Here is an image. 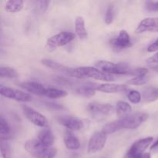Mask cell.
Here are the masks:
<instances>
[{
    "label": "cell",
    "instance_id": "cell-1",
    "mask_svg": "<svg viewBox=\"0 0 158 158\" xmlns=\"http://www.w3.org/2000/svg\"><path fill=\"white\" fill-rule=\"evenodd\" d=\"M97 69L110 75H125L133 77L146 76L148 69L144 67H133L126 63H115L106 60H99L96 63Z\"/></svg>",
    "mask_w": 158,
    "mask_h": 158
},
{
    "label": "cell",
    "instance_id": "cell-2",
    "mask_svg": "<svg viewBox=\"0 0 158 158\" xmlns=\"http://www.w3.org/2000/svg\"><path fill=\"white\" fill-rule=\"evenodd\" d=\"M148 115L145 113H135V114H130L123 118L108 123L103 127L102 131L108 135L122 129H137L140 125L143 124L148 120Z\"/></svg>",
    "mask_w": 158,
    "mask_h": 158
},
{
    "label": "cell",
    "instance_id": "cell-3",
    "mask_svg": "<svg viewBox=\"0 0 158 158\" xmlns=\"http://www.w3.org/2000/svg\"><path fill=\"white\" fill-rule=\"evenodd\" d=\"M69 77L78 79H94V80L105 82H110L114 80L113 75L105 73L97 68L92 67V66H80L75 69L73 68Z\"/></svg>",
    "mask_w": 158,
    "mask_h": 158
},
{
    "label": "cell",
    "instance_id": "cell-4",
    "mask_svg": "<svg viewBox=\"0 0 158 158\" xmlns=\"http://www.w3.org/2000/svg\"><path fill=\"white\" fill-rule=\"evenodd\" d=\"M24 148L31 156L35 158H54L57 154L56 148L45 146L38 139L27 140L25 143Z\"/></svg>",
    "mask_w": 158,
    "mask_h": 158
},
{
    "label": "cell",
    "instance_id": "cell-5",
    "mask_svg": "<svg viewBox=\"0 0 158 158\" xmlns=\"http://www.w3.org/2000/svg\"><path fill=\"white\" fill-rule=\"evenodd\" d=\"M75 39V34L72 32L63 31L60 33L49 37L46 41V48L49 51H52L60 46H66Z\"/></svg>",
    "mask_w": 158,
    "mask_h": 158
},
{
    "label": "cell",
    "instance_id": "cell-6",
    "mask_svg": "<svg viewBox=\"0 0 158 158\" xmlns=\"http://www.w3.org/2000/svg\"><path fill=\"white\" fill-rule=\"evenodd\" d=\"M153 140L154 138L152 137H145V138L137 140L131 145L123 158L140 157V156L144 154L145 151L149 148V146L153 142Z\"/></svg>",
    "mask_w": 158,
    "mask_h": 158
},
{
    "label": "cell",
    "instance_id": "cell-7",
    "mask_svg": "<svg viewBox=\"0 0 158 158\" xmlns=\"http://www.w3.org/2000/svg\"><path fill=\"white\" fill-rule=\"evenodd\" d=\"M22 110L25 117L35 126L43 128H47L49 127V122L46 117L30 106L23 105Z\"/></svg>",
    "mask_w": 158,
    "mask_h": 158
},
{
    "label": "cell",
    "instance_id": "cell-8",
    "mask_svg": "<svg viewBox=\"0 0 158 158\" xmlns=\"http://www.w3.org/2000/svg\"><path fill=\"white\" fill-rule=\"evenodd\" d=\"M107 135L103 131H97L89 138L87 146V153L94 154L99 152L104 148Z\"/></svg>",
    "mask_w": 158,
    "mask_h": 158
},
{
    "label": "cell",
    "instance_id": "cell-9",
    "mask_svg": "<svg viewBox=\"0 0 158 158\" xmlns=\"http://www.w3.org/2000/svg\"><path fill=\"white\" fill-rule=\"evenodd\" d=\"M87 110L95 118H103L111 115L114 111V107L109 103L94 102L88 104Z\"/></svg>",
    "mask_w": 158,
    "mask_h": 158
},
{
    "label": "cell",
    "instance_id": "cell-10",
    "mask_svg": "<svg viewBox=\"0 0 158 158\" xmlns=\"http://www.w3.org/2000/svg\"><path fill=\"white\" fill-rule=\"evenodd\" d=\"M0 94L6 98H9L19 102H30L32 99L29 94L24 92V91L4 86H0Z\"/></svg>",
    "mask_w": 158,
    "mask_h": 158
},
{
    "label": "cell",
    "instance_id": "cell-11",
    "mask_svg": "<svg viewBox=\"0 0 158 158\" xmlns=\"http://www.w3.org/2000/svg\"><path fill=\"white\" fill-rule=\"evenodd\" d=\"M110 44L114 50L120 51L130 48L133 43L128 32L124 29H122L119 32L118 35L116 38L110 40Z\"/></svg>",
    "mask_w": 158,
    "mask_h": 158
},
{
    "label": "cell",
    "instance_id": "cell-12",
    "mask_svg": "<svg viewBox=\"0 0 158 158\" xmlns=\"http://www.w3.org/2000/svg\"><path fill=\"white\" fill-rule=\"evenodd\" d=\"M56 121L62 126L73 131H80L84 127V123L80 119L72 116H59L56 117Z\"/></svg>",
    "mask_w": 158,
    "mask_h": 158
},
{
    "label": "cell",
    "instance_id": "cell-13",
    "mask_svg": "<svg viewBox=\"0 0 158 158\" xmlns=\"http://www.w3.org/2000/svg\"><path fill=\"white\" fill-rule=\"evenodd\" d=\"M135 32L138 34L144 32H158V18H145L139 23L135 29Z\"/></svg>",
    "mask_w": 158,
    "mask_h": 158
},
{
    "label": "cell",
    "instance_id": "cell-14",
    "mask_svg": "<svg viewBox=\"0 0 158 158\" xmlns=\"http://www.w3.org/2000/svg\"><path fill=\"white\" fill-rule=\"evenodd\" d=\"M94 89L100 92L106 93V94H118L127 91V86L123 84H116V83H93Z\"/></svg>",
    "mask_w": 158,
    "mask_h": 158
},
{
    "label": "cell",
    "instance_id": "cell-15",
    "mask_svg": "<svg viewBox=\"0 0 158 158\" xmlns=\"http://www.w3.org/2000/svg\"><path fill=\"white\" fill-rule=\"evenodd\" d=\"M19 86L27 92L40 97H45L47 89V87H45L41 83L34 81L23 82L19 83Z\"/></svg>",
    "mask_w": 158,
    "mask_h": 158
},
{
    "label": "cell",
    "instance_id": "cell-16",
    "mask_svg": "<svg viewBox=\"0 0 158 158\" xmlns=\"http://www.w3.org/2000/svg\"><path fill=\"white\" fill-rule=\"evenodd\" d=\"M38 140L45 146L48 148H52L55 141V137L52 131L49 128H43L39 132Z\"/></svg>",
    "mask_w": 158,
    "mask_h": 158
},
{
    "label": "cell",
    "instance_id": "cell-17",
    "mask_svg": "<svg viewBox=\"0 0 158 158\" xmlns=\"http://www.w3.org/2000/svg\"><path fill=\"white\" fill-rule=\"evenodd\" d=\"M41 62L46 67L55 69V70L59 71L60 73H63L66 74L68 76L70 75L71 70L73 69V68L67 67V66H64V65H62L61 63H58V62L53 61L52 60H49V59H43V60H42Z\"/></svg>",
    "mask_w": 158,
    "mask_h": 158
},
{
    "label": "cell",
    "instance_id": "cell-18",
    "mask_svg": "<svg viewBox=\"0 0 158 158\" xmlns=\"http://www.w3.org/2000/svg\"><path fill=\"white\" fill-rule=\"evenodd\" d=\"M63 140H64L65 146L67 149L71 150V151H77L80 149V142L79 139L69 131H66L65 133Z\"/></svg>",
    "mask_w": 158,
    "mask_h": 158
},
{
    "label": "cell",
    "instance_id": "cell-19",
    "mask_svg": "<svg viewBox=\"0 0 158 158\" xmlns=\"http://www.w3.org/2000/svg\"><path fill=\"white\" fill-rule=\"evenodd\" d=\"M158 100V87L148 86L142 91V100L145 103H151Z\"/></svg>",
    "mask_w": 158,
    "mask_h": 158
},
{
    "label": "cell",
    "instance_id": "cell-20",
    "mask_svg": "<svg viewBox=\"0 0 158 158\" xmlns=\"http://www.w3.org/2000/svg\"><path fill=\"white\" fill-rule=\"evenodd\" d=\"M76 94L83 97H92L95 95L96 89L93 86L92 83H83L75 89Z\"/></svg>",
    "mask_w": 158,
    "mask_h": 158
},
{
    "label": "cell",
    "instance_id": "cell-21",
    "mask_svg": "<svg viewBox=\"0 0 158 158\" xmlns=\"http://www.w3.org/2000/svg\"><path fill=\"white\" fill-rule=\"evenodd\" d=\"M12 138V130L3 116L0 117V139L7 141Z\"/></svg>",
    "mask_w": 158,
    "mask_h": 158
},
{
    "label": "cell",
    "instance_id": "cell-22",
    "mask_svg": "<svg viewBox=\"0 0 158 158\" xmlns=\"http://www.w3.org/2000/svg\"><path fill=\"white\" fill-rule=\"evenodd\" d=\"M75 32L80 40H86L88 32L85 27V22L83 17L77 16L75 20Z\"/></svg>",
    "mask_w": 158,
    "mask_h": 158
},
{
    "label": "cell",
    "instance_id": "cell-23",
    "mask_svg": "<svg viewBox=\"0 0 158 158\" xmlns=\"http://www.w3.org/2000/svg\"><path fill=\"white\" fill-rule=\"evenodd\" d=\"M131 111H132V107L129 103L124 101L117 102V106H116V112L119 117L121 118L127 117L130 115Z\"/></svg>",
    "mask_w": 158,
    "mask_h": 158
},
{
    "label": "cell",
    "instance_id": "cell-24",
    "mask_svg": "<svg viewBox=\"0 0 158 158\" xmlns=\"http://www.w3.org/2000/svg\"><path fill=\"white\" fill-rule=\"evenodd\" d=\"M23 2L22 0H10L5 5V10L8 12L15 13L21 11L23 8Z\"/></svg>",
    "mask_w": 158,
    "mask_h": 158
},
{
    "label": "cell",
    "instance_id": "cell-25",
    "mask_svg": "<svg viewBox=\"0 0 158 158\" xmlns=\"http://www.w3.org/2000/svg\"><path fill=\"white\" fill-rule=\"evenodd\" d=\"M67 94V92L63 90V89H57V88L54 87H47L46 94H45V97L50 99L63 98V97H66Z\"/></svg>",
    "mask_w": 158,
    "mask_h": 158
},
{
    "label": "cell",
    "instance_id": "cell-26",
    "mask_svg": "<svg viewBox=\"0 0 158 158\" xmlns=\"http://www.w3.org/2000/svg\"><path fill=\"white\" fill-rule=\"evenodd\" d=\"M0 77L2 78L15 79L19 77V74L13 68L9 67V66H1L0 67Z\"/></svg>",
    "mask_w": 158,
    "mask_h": 158
},
{
    "label": "cell",
    "instance_id": "cell-27",
    "mask_svg": "<svg viewBox=\"0 0 158 158\" xmlns=\"http://www.w3.org/2000/svg\"><path fill=\"white\" fill-rule=\"evenodd\" d=\"M1 154L2 158H11L12 157V150L10 145L7 141L1 140Z\"/></svg>",
    "mask_w": 158,
    "mask_h": 158
},
{
    "label": "cell",
    "instance_id": "cell-28",
    "mask_svg": "<svg viewBox=\"0 0 158 158\" xmlns=\"http://www.w3.org/2000/svg\"><path fill=\"white\" fill-rule=\"evenodd\" d=\"M127 99L131 103L134 104H137L142 100V96L137 90H130L127 93Z\"/></svg>",
    "mask_w": 158,
    "mask_h": 158
},
{
    "label": "cell",
    "instance_id": "cell-29",
    "mask_svg": "<svg viewBox=\"0 0 158 158\" xmlns=\"http://www.w3.org/2000/svg\"><path fill=\"white\" fill-rule=\"evenodd\" d=\"M114 18V7L112 5H110L106 10L104 16V21L107 25L111 24Z\"/></svg>",
    "mask_w": 158,
    "mask_h": 158
},
{
    "label": "cell",
    "instance_id": "cell-30",
    "mask_svg": "<svg viewBox=\"0 0 158 158\" xmlns=\"http://www.w3.org/2000/svg\"><path fill=\"white\" fill-rule=\"evenodd\" d=\"M148 82V78L146 76H140V77H136L134 78L131 79V80L127 82L128 84L130 85H137V86H140V85H144Z\"/></svg>",
    "mask_w": 158,
    "mask_h": 158
},
{
    "label": "cell",
    "instance_id": "cell-31",
    "mask_svg": "<svg viewBox=\"0 0 158 158\" xmlns=\"http://www.w3.org/2000/svg\"><path fill=\"white\" fill-rule=\"evenodd\" d=\"M145 9L150 12H158V1H147Z\"/></svg>",
    "mask_w": 158,
    "mask_h": 158
},
{
    "label": "cell",
    "instance_id": "cell-32",
    "mask_svg": "<svg viewBox=\"0 0 158 158\" xmlns=\"http://www.w3.org/2000/svg\"><path fill=\"white\" fill-rule=\"evenodd\" d=\"M35 3V6L39 11L41 12H46V9H48V6H49V2L48 1H37L34 2Z\"/></svg>",
    "mask_w": 158,
    "mask_h": 158
},
{
    "label": "cell",
    "instance_id": "cell-33",
    "mask_svg": "<svg viewBox=\"0 0 158 158\" xmlns=\"http://www.w3.org/2000/svg\"><path fill=\"white\" fill-rule=\"evenodd\" d=\"M148 51L150 52H154L158 51V39L156 40L151 45H150L149 47L148 48Z\"/></svg>",
    "mask_w": 158,
    "mask_h": 158
},
{
    "label": "cell",
    "instance_id": "cell-34",
    "mask_svg": "<svg viewBox=\"0 0 158 158\" xmlns=\"http://www.w3.org/2000/svg\"><path fill=\"white\" fill-rule=\"evenodd\" d=\"M147 61L148 64H158V52L154 54L153 56L150 57Z\"/></svg>",
    "mask_w": 158,
    "mask_h": 158
},
{
    "label": "cell",
    "instance_id": "cell-35",
    "mask_svg": "<svg viewBox=\"0 0 158 158\" xmlns=\"http://www.w3.org/2000/svg\"><path fill=\"white\" fill-rule=\"evenodd\" d=\"M151 151H154V152L158 151V140H157V141H156L155 143H154V144L151 147Z\"/></svg>",
    "mask_w": 158,
    "mask_h": 158
},
{
    "label": "cell",
    "instance_id": "cell-36",
    "mask_svg": "<svg viewBox=\"0 0 158 158\" xmlns=\"http://www.w3.org/2000/svg\"><path fill=\"white\" fill-rule=\"evenodd\" d=\"M151 69L154 70L155 72L158 73V64H149Z\"/></svg>",
    "mask_w": 158,
    "mask_h": 158
},
{
    "label": "cell",
    "instance_id": "cell-37",
    "mask_svg": "<svg viewBox=\"0 0 158 158\" xmlns=\"http://www.w3.org/2000/svg\"><path fill=\"white\" fill-rule=\"evenodd\" d=\"M138 158H151V154H149V153H144L143 155H141Z\"/></svg>",
    "mask_w": 158,
    "mask_h": 158
},
{
    "label": "cell",
    "instance_id": "cell-38",
    "mask_svg": "<svg viewBox=\"0 0 158 158\" xmlns=\"http://www.w3.org/2000/svg\"><path fill=\"white\" fill-rule=\"evenodd\" d=\"M104 158H105V157H104Z\"/></svg>",
    "mask_w": 158,
    "mask_h": 158
}]
</instances>
